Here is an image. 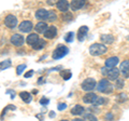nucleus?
<instances>
[{
    "mask_svg": "<svg viewBox=\"0 0 129 121\" xmlns=\"http://www.w3.org/2000/svg\"><path fill=\"white\" fill-rule=\"evenodd\" d=\"M68 52H69V49H68L67 47H64V46H58L55 49V51L53 52V55H52V57H53V59H59V58L63 57L64 55H67Z\"/></svg>",
    "mask_w": 129,
    "mask_h": 121,
    "instance_id": "obj_3",
    "label": "nucleus"
},
{
    "mask_svg": "<svg viewBox=\"0 0 129 121\" xmlns=\"http://www.w3.org/2000/svg\"><path fill=\"white\" fill-rule=\"evenodd\" d=\"M119 74L120 71L118 68H115V67H111L110 69L107 71V77L110 79V80H116L119 77Z\"/></svg>",
    "mask_w": 129,
    "mask_h": 121,
    "instance_id": "obj_9",
    "label": "nucleus"
},
{
    "mask_svg": "<svg viewBox=\"0 0 129 121\" xmlns=\"http://www.w3.org/2000/svg\"><path fill=\"white\" fill-rule=\"evenodd\" d=\"M45 44H46V42H45V40H43V39H40L39 38V40L37 42H36L35 44H32V49L34 50H36V51H40V50H42L44 47H45Z\"/></svg>",
    "mask_w": 129,
    "mask_h": 121,
    "instance_id": "obj_18",
    "label": "nucleus"
},
{
    "mask_svg": "<svg viewBox=\"0 0 129 121\" xmlns=\"http://www.w3.org/2000/svg\"><path fill=\"white\" fill-rule=\"evenodd\" d=\"M10 41H11V43L13 44V46H15V47H22L23 44H24V42H25V40H24V37H23L22 35H19V34H14V35L11 37Z\"/></svg>",
    "mask_w": 129,
    "mask_h": 121,
    "instance_id": "obj_6",
    "label": "nucleus"
},
{
    "mask_svg": "<svg viewBox=\"0 0 129 121\" xmlns=\"http://www.w3.org/2000/svg\"><path fill=\"white\" fill-rule=\"evenodd\" d=\"M118 62H119V58L117 57V56H111V57L106 59V67H108V68L116 67Z\"/></svg>",
    "mask_w": 129,
    "mask_h": 121,
    "instance_id": "obj_13",
    "label": "nucleus"
},
{
    "mask_svg": "<svg viewBox=\"0 0 129 121\" xmlns=\"http://www.w3.org/2000/svg\"><path fill=\"white\" fill-rule=\"evenodd\" d=\"M71 71L69 70H64V71H61V77L63 80H69L71 78Z\"/></svg>",
    "mask_w": 129,
    "mask_h": 121,
    "instance_id": "obj_28",
    "label": "nucleus"
},
{
    "mask_svg": "<svg viewBox=\"0 0 129 121\" xmlns=\"http://www.w3.org/2000/svg\"><path fill=\"white\" fill-rule=\"evenodd\" d=\"M96 97H97V95L95 93H92V92L88 91V93H86L85 95H84L83 102L85 103V104H94Z\"/></svg>",
    "mask_w": 129,
    "mask_h": 121,
    "instance_id": "obj_14",
    "label": "nucleus"
},
{
    "mask_svg": "<svg viewBox=\"0 0 129 121\" xmlns=\"http://www.w3.org/2000/svg\"><path fill=\"white\" fill-rule=\"evenodd\" d=\"M100 40H101V42H103V43L111 44L114 42V37L109 34H103V35H101V37H100Z\"/></svg>",
    "mask_w": 129,
    "mask_h": 121,
    "instance_id": "obj_19",
    "label": "nucleus"
},
{
    "mask_svg": "<svg viewBox=\"0 0 129 121\" xmlns=\"http://www.w3.org/2000/svg\"><path fill=\"white\" fill-rule=\"evenodd\" d=\"M25 68H26V65H25V64H23V65H18L17 68H16V74H17L18 76H19V75H22V72L25 70Z\"/></svg>",
    "mask_w": 129,
    "mask_h": 121,
    "instance_id": "obj_29",
    "label": "nucleus"
},
{
    "mask_svg": "<svg viewBox=\"0 0 129 121\" xmlns=\"http://www.w3.org/2000/svg\"><path fill=\"white\" fill-rule=\"evenodd\" d=\"M57 18V14L54 11H48V15H47V21L50 22H54Z\"/></svg>",
    "mask_w": 129,
    "mask_h": 121,
    "instance_id": "obj_25",
    "label": "nucleus"
},
{
    "mask_svg": "<svg viewBox=\"0 0 129 121\" xmlns=\"http://www.w3.org/2000/svg\"><path fill=\"white\" fill-rule=\"evenodd\" d=\"M32 28H34V26H32L31 21H23L18 26V29L22 33H30Z\"/></svg>",
    "mask_w": 129,
    "mask_h": 121,
    "instance_id": "obj_7",
    "label": "nucleus"
},
{
    "mask_svg": "<svg viewBox=\"0 0 129 121\" xmlns=\"http://www.w3.org/2000/svg\"><path fill=\"white\" fill-rule=\"evenodd\" d=\"M47 15H48V11L44 10V9H39L37 12H36V18L40 19V21L47 19Z\"/></svg>",
    "mask_w": 129,
    "mask_h": 121,
    "instance_id": "obj_17",
    "label": "nucleus"
},
{
    "mask_svg": "<svg viewBox=\"0 0 129 121\" xmlns=\"http://www.w3.org/2000/svg\"><path fill=\"white\" fill-rule=\"evenodd\" d=\"M19 97H21L26 104H29L31 102V99H32L30 93H29V92H26V91L21 92V93H19Z\"/></svg>",
    "mask_w": 129,
    "mask_h": 121,
    "instance_id": "obj_22",
    "label": "nucleus"
},
{
    "mask_svg": "<svg viewBox=\"0 0 129 121\" xmlns=\"http://www.w3.org/2000/svg\"><path fill=\"white\" fill-rule=\"evenodd\" d=\"M57 108H58V110H63V109H66L67 108V105L64 103H60V104H58Z\"/></svg>",
    "mask_w": 129,
    "mask_h": 121,
    "instance_id": "obj_33",
    "label": "nucleus"
},
{
    "mask_svg": "<svg viewBox=\"0 0 129 121\" xmlns=\"http://www.w3.org/2000/svg\"><path fill=\"white\" fill-rule=\"evenodd\" d=\"M10 66H11V61L10 59H7V61H5V62H1L0 63V70L10 68Z\"/></svg>",
    "mask_w": 129,
    "mask_h": 121,
    "instance_id": "obj_24",
    "label": "nucleus"
},
{
    "mask_svg": "<svg viewBox=\"0 0 129 121\" xmlns=\"http://www.w3.org/2000/svg\"><path fill=\"white\" fill-rule=\"evenodd\" d=\"M107 102H108V99L106 97H101V96H99V97H98V96H97L94 104L95 105H103V104H106Z\"/></svg>",
    "mask_w": 129,
    "mask_h": 121,
    "instance_id": "obj_23",
    "label": "nucleus"
},
{
    "mask_svg": "<svg viewBox=\"0 0 129 121\" xmlns=\"http://www.w3.org/2000/svg\"><path fill=\"white\" fill-rule=\"evenodd\" d=\"M56 36H57V28L55 26H51L47 27V29L44 33V37L46 39H54Z\"/></svg>",
    "mask_w": 129,
    "mask_h": 121,
    "instance_id": "obj_10",
    "label": "nucleus"
},
{
    "mask_svg": "<svg viewBox=\"0 0 129 121\" xmlns=\"http://www.w3.org/2000/svg\"><path fill=\"white\" fill-rule=\"evenodd\" d=\"M85 6V0H72L71 1V9L73 11H78L80 9H82Z\"/></svg>",
    "mask_w": 129,
    "mask_h": 121,
    "instance_id": "obj_12",
    "label": "nucleus"
},
{
    "mask_svg": "<svg viewBox=\"0 0 129 121\" xmlns=\"http://www.w3.org/2000/svg\"><path fill=\"white\" fill-rule=\"evenodd\" d=\"M97 86V82L95 79L92 78H88L86 80H84V81L82 82V84H81V88H82V90L84 91H92L94 89L96 88Z\"/></svg>",
    "mask_w": 129,
    "mask_h": 121,
    "instance_id": "obj_4",
    "label": "nucleus"
},
{
    "mask_svg": "<svg viewBox=\"0 0 129 121\" xmlns=\"http://www.w3.org/2000/svg\"><path fill=\"white\" fill-rule=\"evenodd\" d=\"M108 47L103 43H94L89 48V53L92 56H100L103 55L104 53H107Z\"/></svg>",
    "mask_w": 129,
    "mask_h": 121,
    "instance_id": "obj_1",
    "label": "nucleus"
},
{
    "mask_svg": "<svg viewBox=\"0 0 129 121\" xmlns=\"http://www.w3.org/2000/svg\"><path fill=\"white\" fill-rule=\"evenodd\" d=\"M119 71L125 78H129V59H125L124 62L120 64Z\"/></svg>",
    "mask_w": 129,
    "mask_h": 121,
    "instance_id": "obj_8",
    "label": "nucleus"
},
{
    "mask_svg": "<svg viewBox=\"0 0 129 121\" xmlns=\"http://www.w3.org/2000/svg\"><path fill=\"white\" fill-rule=\"evenodd\" d=\"M64 21H71L72 19V14L71 13H66V14H63V17H62Z\"/></svg>",
    "mask_w": 129,
    "mask_h": 121,
    "instance_id": "obj_32",
    "label": "nucleus"
},
{
    "mask_svg": "<svg viewBox=\"0 0 129 121\" xmlns=\"http://www.w3.org/2000/svg\"><path fill=\"white\" fill-rule=\"evenodd\" d=\"M126 99H127V95L125 94V93H120V94L117 96V100H118L119 103H124Z\"/></svg>",
    "mask_w": 129,
    "mask_h": 121,
    "instance_id": "obj_30",
    "label": "nucleus"
},
{
    "mask_svg": "<svg viewBox=\"0 0 129 121\" xmlns=\"http://www.w3.org/2000/svg\"><path fill=\"white\" fill-rule=\"evenodd\" d=\"M39 40V36L38 34H30L29 36L27 37L26 39V42L27 44H29V46H32V44H35Z\"/></svg>",
    "mask_w": 129,
    "mask_h": 121,
    "instance_id": "obj_21",
    "label": "nucleus"
},
{
    "mask_svg": "<svg viewBox=\"0 0 129 121\" xmlns=\"http://www.w3.org/2000/svg\"><path fill=\"white\" fill-rule=\"evenodd\" d=\"M84 120H92V121H96L97 118H96V116H94L92 114H87L84 116Z\"/></svg>",
    "mask_w": 129,
    "mask_h": 121,
    "instance_id": "obj_31",
    "label": "nucleus"
},
{
    "mask_svg": "<svg viewBox=\"0 0 129 121\" xmlns=\"http://www.w3.org/2000/svg\"><path fill=\"white\" fill-rule=\"evenodd\" d=\"M5 25L8 28H10V29H13V28H15L17 26V17L13 14L7 15L6 18H5Z\"/></svg>",
    "mask_w": 129,
    "mask_h": 121,
    "instance_id": "obj_5",
    "label": "nucleus"
},
{
    "mask_svg": "<svg viewBox=\"0 0 129 121\" xmlns=\"http://www.w3.org/2000/svg\"><path fill=\"white\" fill-rule=\"evenodd\" d=\"M106 118H107V119H111V120H112V119H113V116H112L111 114H109V115H107V116H106Z\"/></svg>",
    "mask_w": 129,
    "mask_h": 121,
    "instance_id": "obj_36",
    "label": "nucleus"
},
{
    "mask_svg": "<svg viewBox=\"0 0 129 121\" xmlns=\"http://www.w3.org/2000/svg\"><path fill=\"white\" fill-rule=\"evenodd\" d=\"M35 29L37 31L38 34H44L45 33V30L47 29V24L45 22H39L37 25L35 26Z\"/></svg>",
    "mask_w": 129,
    "mask_h": 121,
    "instance_id": "obj_16",
    "label": "nucleus"
},
{
    "mask_svg": "<svg viewBox=\"0 0 129 121\" xmlns=\"http://www.w3.org/2000/svg\"><path fill=\"white\" fill-rule=\"evenodd\" d=\"M115 87H116V89H123L124 88V86H125V82H124V80L123 79H119V78H117L115 80Z\"/></svg>",
    "mask_w": 129,
    "mask_h": 121,
    "instance_id": "obj_27",
    "label": "nucleus"
},
{
    "mask_svg": "<svg viewBox=\"0 0 129 121\" xmlns=\"http://www.w3.org/2000/svg\"><path fill=\"white\" fill-rule=\"evenodd\" d=\"M84 107L82 106V105H75V106L71 109V114L73 116H81L84 112Z\"/></svg>",
    "mask_w": 129,
    "mask_h": 121,
    "instance_id": "obj_20",
    "label": "nucleus"
},
{
    "mask_svg": "<svg viewBox=\"0 0 129 121\" xmlns=\"http://www.w3.org/2000/svg\"><path fill=\"white\" fill-rule=\"evenodd\" d=\"M73 39H74V33H72V31L68 33L66 36H64V41L66 42H72Z\"/></svg>",
    "mask_w": 129,
    "mask_h": 121,
    "instance_id": "obj_26",
    "label": "nucleus"
},
{
    "mask_svg": "<svg viewBox=\"0 0 129 121\" xmlns=\"http://www.w3.org/2000/svg\"><path fill=\"white\" fill-rule=\"evenodd\" d=\"M48 102H50V99L46 98V97H42L40 99V104L41 105H46V104H48Z\"/></svg>",
    "mask_w": 129,
    "mask_h": 121,
    "instance_id": "obj_34",
    "label": "nucleus"
},
{
    "mask_svg": "<svg viewBox=\"0 0 129 121\" xmlns=\"http://www.w3.org/2000/svg\"><path fill=\"white\" fill-rule=\"evenodd\" d=\"M97 89H98L99 92H101V93H106V94H110V93L113 92V86L108 79L100 80L98 86H97Z\"/></svg>",
    "mask_w": 129,
    "mask_h": 121,
    "instance_id": "obj_2",
    "label": "nucleus"
},
{
    "mask_svg": "<svg viewBox=\"0 0 129 121\" xmlns=\"http://www.w3.org/2000/svg\"><path fill=\"white\" fill-rule=\"evenodd\" d=\"M88 33V27L87 26H82L79 28V31H78V39L80 42H82L84 39H85L86 35Z\"/></svg>",
    "mask_w": 129,
    "mask_h": 121,
    "instance_id": "obj_15",
    "label": "nucleus"
},
{
    "mask_svg": "<svg viewBox=\"0 0 129 121\" xmlns=\"http://www.w3.org/2000/svg\"><path fill=\"white\" fill-rule=\"evenodd\" d=\"M56 8L61 12H67L68 9L70 8V5L67 0H58V1L56 2Z\"/></svg>",
    "mask_w": 129,
    "mask_h": 121,
    "instance_id": "obj_11",
    "label": "nucleus"
},
{
    "mask_svg": "<svg viewBox=\"0 0 129 121\" xmlns=\"http://www.w3.org/2000/svg\"><path fill=\"white\" fill-rule=\"evenodd\" d=\"M32 75H34V70H29V71H27L25 75H24V77L25 78H30L32 77Z\"/></svg>",
    "mask_w": 129,
    "mask_h": 121,
    "instance_id": "obj_35",
    "label": "nucleus"
}]
</instances>
